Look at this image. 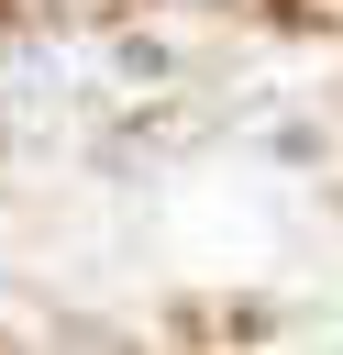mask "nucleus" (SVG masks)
Listing matches in <instances>:
<instances>
[{
  "label": "nucleus",
  "mask_w": 343,
  "mask_h": 355,
  "mask_svg": "<svg viewBox=\"0 0 343 355\" xmlns=\"http://www.w3.org/2000/svg\"><path fill=\"white\" fill-rule=\"evenodd\" d=\"M111 67H122V78H177V44H144V33H133V44H111Z\"/></svg>",
  "instance_id": "obj_1"
}]
</instances>
